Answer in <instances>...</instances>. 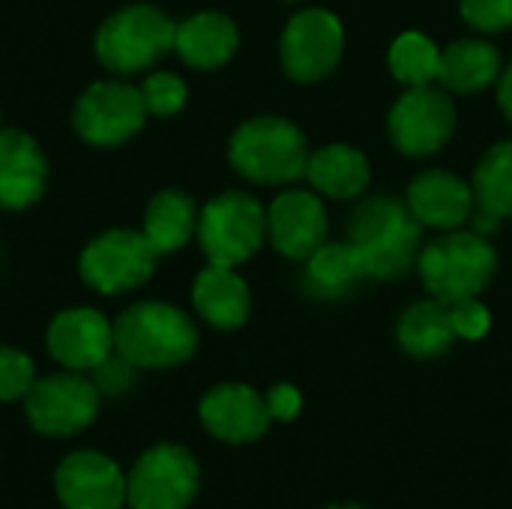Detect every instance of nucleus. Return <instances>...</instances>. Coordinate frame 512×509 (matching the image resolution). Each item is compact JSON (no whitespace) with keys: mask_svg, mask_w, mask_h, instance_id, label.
<instances>
[{"mask_svg":"<svg viewBox=\"0 0 512 509\" xmlns=\"http://www.w3.org/2000/svg\"><path fill=\"white\" fill-rule=\"evenodd\" d=\"M348 246L357 255L363 276L399 279L417 261L420 222L411 207L399 204L396 198H369L351 216Z\"/></svg>","mask_w":512,"mask_h":509,"instance_id":"f257e3e1","label":"nucleus"},{"mask_svg":"<svg viewBox=\"0 0 512 509\" xmlns=\"http://www.w3.org/2000/svg\"><path fill=\"white\" fill-rule=\"evenodd\" d=\"M198 348V330L186 312L168 303H135L114 324V351L135 369H171Z\"/></svg>","mask_w":512,"mask_h":509,"instance_id":"f03ea898","label":"nucleus"},{"mask_svg":"<svg viewBox=\"0 0 512 509\" xmlns=\"http://www.w3.org/2000/svg\"><path fill=\"white\" fill-rule=\"evenodd\" d=\"M231 165L255 183H291L306 177L309 150L303 132L282 117L243 123L228 144Z\"/></svg>","mask_w":512,"mask_h":509,"instance_id":"7ed1b4c3","label":"nucleus"},{"mask_svg":"<svg viewBox=\"0 0 512 509\" xmlns=\"http://www.w3.org/2000/svg\"><path fill=\"white\" fill-rule=\"evenodd\" d=\"M495 267L498 255L489 240L465 231H453L429 243L417 258L423 285L450 306L468 297H480V291L495 276Z\"/></svg>","mask_w":512,"mask_h":509,"instance_id":"20e7f679","label":"nucleus"},{"mask_svg":"<svg viewBox=\"0 0 512 509\" xmlns=\"http://www.w3.org/2000/svg\"><path fill=\"white\" fill-rule=\"evenodd\" d=\"M177 24L150 3H135L114 12L96 33V57L117 75H132L153 66L174 48Z\"/></svg>","mask_w":512,"mask_h":509,"instance_id":"39448f33","label":"nucleus"},{"mask_svg":"<svg viewBox=\"0 0 512 509\" xmlns=\"http://www.w3.org/2000/svg\"><path fill=\"white\" fill-rule=\"evenodd\" d=\"M267 234L264 207L246 192L216 195L198 219V240L213 267H237L258 252Z\"/></svg>","mask_w":512,"mask_h":509,"instance_id":"423d86ee","label":"nucleus"},{"mask_svg":"<svg viewBox=\"0 0 512 509\" xmlns=\"http://www.w3.org/2000/svg\"><path fill=\"white\" fill-rule=\"evenodd\" d=\"M201 489L195 456L180 444H156L126 477L129 509H189Z\"/></svg>","mask_w":512,"mask_h":509,"instance_id":"0eeeda50","label":"nucleus"},{"mask_svg":"<svg viewBox=\"0 0 512 509\" xmlns=\"http://www.w3.org/2000/svg\"><path fill=\"white\" fill-rule=\"evenodd\" d=\"M30 426L45 438H72L84 432L99 414V390L90 378L66 372L48 375L24 396Z\"/></svg>","mask_w":512,"mask_h":509,"instance_id":"6e6552de","label":"nucleus"},{"mask_svg":"<svg viewBox=\"0 0 512 509\" xmlns=\"http://www.w3.org/2000/svg\"><path fill=\"white\" fill-rule=\"evenodd\" d=\"M144 117L147 108L141 90L120 81H99L87 87L72 108L75 132L93 147H117L129 141L144 126Z\"/></svg>","mask_w":512,"mask_h":509,"instance_id":"1a4fd4ad","label":"nucleus"},{"mask_svg":"<svg viewBox=\"0 0 512 509\" xmlns=\"http://www.w3.org/2000/svg\"><path fill=\"white\" fill-rule=\"evenodd\" d=\"M159 252L153 243L129 228L96 237L81 255V276L99 294H123L153 276Z\"/></svg>","mask_w":512,"mask_h":509,"instance_id":"9d476101","label":"nucleus"},{"mask_svg":"<svg viewBox=\"0 0 512 509\" xmlns=\"http://www.w3.org/2000/svg\"><path fill=\"white\" fill-rule=\"evenodd\" d=\"M342 45L345 33L333 12L303 9L282 33V66L294 81H321L336 69Z\"/></svg>","mask_w":512,"mask_h":509,"instance_id":"9b49d317","label":"nucleus"},{"mask_svg":"<svg viewBox=\"0 0 512 509\" xmlns=\"http://www.w3.org/2000/svg\"><path fill=\"white\" fill-rule=\"evenodd\" d=\"M456 126V105L453 99L426 84L411 87L390 111V135L393 144L408 156H429L441 150Z\"/></svg>","mask_w":512,"mask_h":509,"instance_id":"f8f14e48","label":"nucleus"},{"mask_svg":"<svg viewBox=\"0 0 512 509\" xmlns=\"http://www.w3.org/2000/svg\"><path fill=\"white\" fill-rule=\"evenodd\" d=\"M54 492L66 509H120L126 504V477L114 459L78 450L57 465Z\"/></svg>","mask_w":512,"mask_h":509,"instance_id":"ddd939ff","label":"nucleus"},{"mask_svg":"<svg viewBox=\"0 0 512 509\" xmlns=\"http://www.w3.org/2000/svg\"><path fill=\"white\" fill-rule=\"evenodd\" d=\"M198 414L204 429L225 444H252L273 423L267 399L246 384H222L210 390L201 399Z\"/></svg>","mask_w":512,"mask_h":509,"instance_id":"4468645a","label":"nucleus"},{"mask_svg":"<svg viewBox=\"0 0 512 509\" xmlns=\"http://www.w3.org/2000/svg\"><path fill=\"white\" fill-rule=\"evenodd\" d=\"M48 351L72 372L93 369L114 351V324L96 309L60 312L48 327Z\"/></svg>","mask_w":512,"mask_h":509,"instance_id":"2eb2a0df","label":"nucleus"},{"mask_svg":"<svg viewBox=\"0 0 512 509\" xmlns=\"http://www.w3.org/2000/svg\"><path fill=\"white\" fill-rule=\"evenodd\" d=\"M267 234L273 246L291 261L315 255L327 237V213L321 207V198L312 192L279 195L267 213Z\"/></svg>","mask_w":512,"mask_h":509,"instance_id":"dca6fc26","label":"nucleus"},{"mask_svg":"<svg viewBox=\"0 0 512 509\" xmlns=\"http://www.w3.org/2000/svg\"><path fill=\"white\" fill-rule=\"evenodd\" d=\"M45 183L48 162L39 144L18 129H0V207L24 210L36 204Z\"/></svg>","mask_w":512,"mask_h":509,"instance_id":"f3484780","label":"nucleus"},{"mask_svg":"<svg viewBox=\"0 0 512 509\" xmlns=\"http://www.w3.org/2000/svg\"><path fill=\"white\" fill-rule=\"evenodd\" d=\"M408 207L420 225L432 228H459L474 213V189L450 171L432 168L411 180Z\"/></svg>","mask_w":512,"mask_h":509,"instance_id":"a211bd4d","label":"nucleus"},{"mask_svg":"<svg viewBox=\"0 0 512 509\" xmlns=\"http://www.w3.org/2000/svg\"><path fill=\"white\" fill-rule=\"evenodd\" d=\"M474 234H495L501 219L512 216V141L492 147L474 174Z\"/></svg>","mask_w":512,"mask_h":509,"instance_id":"6ab92c4d","label":"nucleus"},{"mask_svg":"<svg viewBox=\"0 0 512 509\" xmlns=\"http://www.w3.org/2000/svg\"><path fill=\"white\" fill-rule=\"evenodd\" d=\"M192 300L198 315L216 330H237L249 318V288L231 267H207L198 273Z\"/></svg>","mask_w":512,"mask_h":509,"instance_id":"aec40b11","label":"nucleus"},{"mask_svg":"<svg viewBox=\"0 0 512 509\" xmlns=\"http://www.w3.org/2000/svg\"><path fill=\"white\" fill-rule=\"evenodd\" d=\"M174 48L189 66L216 69L237 51V27L222 12H201L177 27Z\"/></svg>","mask_w":512,"mask_h":509,"instance_id":"412c9836","label":"nucleus"},{"mask_svg":"<svg viewBox=\"0 0 512 509\" xmlns=\"http://www.w3.org/2000/svg\"><path fill=\"white\" fill-rule=\"evenodd\" d=\"M456 327H453V312L450 303L444 300H426L411 306L402 321H399V345L405 354L417 360H435L447 354L456 342Z\"/></svg>","mask_w":512,"mask_h":509,"instance_id":"4be33fe9","label":"nucleus"},{"mask_svg":"<svg viewBox=\"0 0 512 509\" xmlns=\"http://www.w3.org/2000/svg\"><path fill=\"white\" fill-rule=\"evenodd\" d=\"M501 75V54L480 39H459L441 51L438 81L453 93H480Z\"/></svg>","mask_w":512,"mask_h":509,"instance_id":"5701e85b","label":"nucleus"},{"mask_svg":"<svg viewBox=\"0 0 512 509\" xmlns=\"http://www.w3.org/2000/svg\"><path fill=\"white\" fill-rule=\"evenodd\" d=\"M306 177L318 192L330 198H354L369 183V162L348 144H327L309 156Z\"/></svg>","mask_w":512,"mask_h":509,"instance_id":"b1692460","label":"nucleus"},{"mask_svg":"<svg viewBox=\"0 0 512 509\" xmlns=\"http://www.w3.org/2000/svg\"><path fill=\"white\" fill-rule=\"evenodd\" d=\"M192 231H198V216H195V201L183 192H159L147 204L144 216V237L153 243L159 255L177 252L183 243H189Z\"/></svg>","mask_w":512,"mask_h":509,"instance_id":"393cba45","label":"nucleus"},{"mask_svg":"<svg viewBox=\"0 0 512 509\" xmlns=\"http://www.w3.org/2000/svg\"><path fill=\"white\" fill-rule=\"evenodd\" d=\"M363 279V267L348 243H330L321 246L315 255H309L303 285L318 300H339L345 297L357 282Z\"/></svg>","mask_w":512,"mask_h":509,"instance_id":"a878e982","label":"nucleus"},{"mask_svg":"<svg viewBox=\"0 0 512 509\" xmlns=\"http://www.w3.org/2000/svg\"><path fill=\"white\" fill-rule=\"evenodd\" d=\"M390 69L408 87H426L438 81L441 51L423 33H402L390 48Z\"/></svg>","mask_w":512,"mask_h":509,"instance_id":"bb28decb","label":"nucleus"},{"mask_svg":"<svg viewBox=\"0 0 512 509\" xmlns=\"http://www.w3.org/2000/svg\"><path fill=\"white\" fill-rule=\"evenodd\" d=\"M141 96H144V108L147 114H156V117H171L183 108L186 102V84L183 78L171 75V72H156L144 81L141 87Z\"/></svg>","mask_w":512,"mask_h":509,"instance_id":"cd10ccee","label":"nucleus"},{"mask_svg":"<svg viewBox=\"0 0 512 509\" xmlns=\"http://www.w3.org/2000/svg\"><path fill=\"white\" fill-rule=\"evenodd\" d=\"M36 384L33 360L15 348H0V402H18Z\"/></svg>","mask_w":512,"mask_h":509,"instance_id":"c85d7f7f","label":"nucleus"},{"mask_svg":"<svg viewBox=\"0 0 512 509\" xmlns=\"http://www.w3.org/2000/svg\"><path fill=\"white\" fill-rule=\"evenodd\" d=\"M462 18L486 33H498L512 27V0H462Z\"/></svg>","mask_w":512,"mask_h":509,"instance_id":"c756f323","label":"nucleus"},{"mask_svg":"<svg viewBox=\"0 0 512 509\" xmlns=\"http://www.w3.org/2000/svg\"><path fill=\"white\" fill-rule=\"evenodd\" d=\"M90 372H93L96 390L105 393V396H123L135 381V366L129 360H123L120 354H114V351L99 366H93Z\"/></svg>","mask_w":512,"mask_h":509,"instance_id":"7c9ffc66","label":"nucleus"},{"mask_svg":"<svg viewBox=\"0 0 512 509\" xmlns=\"http://www.w3.org/2000/svg\"><path fill=\"white\" fill-rule=\"evenodd\" d=\"M450 312H453V327H456V336H459V339L477 342V339H483V336L489 333V327H492V315H489V309H486L477 297H468V300L453 303Z\"/></svg>","mask_w":512,"mask_h":509,"instance_id":"2f4dec72","label":"nucleus"},{"mask_svg":"<svg viewBox=\"0 0 512 509\" xmlns=\"http://www.w3.org/2000/svg\"><path fill=\"white\" fill-rule=\"evenodd\" d=\"M267 408H270V417L273 420H294L297 414H300V408H303V396H300V390L297 387H291V384H276L267 396Z\"/></svg>","mask_w":512,"mask_h":509,"instance_id":"473e14b6","label":"nucleus"},{"mask_svg":"<svg viewBox=\"0 0 512 509\" xmlns=\"http://www.w3.org/2000/svg\"><path fill=\"white\" fill-rule=\"evenodd\" d=\"M498 99H501V108L504 114L512 120V63L510 69L501 75V84H498Z\"/></svg>","mask_w":512,"mask_h":509,"instance_id":"72a5a7b5","label":"nucleus"}]
</instances>
